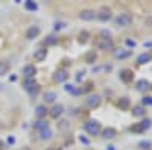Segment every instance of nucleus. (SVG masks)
I'll return each instance as SVG.
<instances>
[{
  "label": "nucleus",
  "instance_id": "11",
  "mask_svg": "<svg viewBox=\"0 0 152 150\" xmlns=\"http://www.w3.org/2000/svg\"><path fill=\"white\" fill-rule=\"evenodd\" d=\"M67 79H69V74H67V71H64V70H58V71L53 74V80L58 82V83L66 82Z\"/></svg>",
  "mask_w": 152,
  "mask_h": 150
},
{
  "label": "nucleus",
  "instance_id": "35",
  "mask_svg": "<svg viewBox=\"0 0 152 150\" xmlns=\"http://www.w3.org/2000/svg\"><path fill=\"white\" fill-rule=\"evenodd\" d=\"M125 44L128 46V47H135V46H137V43H135L134 40H129V38H128V40L125 41Z\"/></svg>",
  "mask_w": 152,
  "mask_h": 150
},
{
  "label": "nucleus",
  "instance_id": "41",
  "mask_svg": "<svg viewBox=\"0 0 152 150\" xmlns=\"http://www.w3.org/2000/svg\"><path fill=\"white\" fill-rule=\"evenodd\" d=\"M149 105H151V106H152V97H151V102H149Z\"/></svg>",
  "mask_w": 152,
  "mask_h": 150
},
{
  "label": "nucleus",
  "instance_id": "36",
  "mask_svg": "<svg viewBox=\"0 0 152 150\" xmlns=\"http://www.w3.org/2000/svg\"><path fill=\"white\" fill-rule=\"evenodd\" d=\"M84 74H85V71H78V74H76V80L81 82L84 79Z\"/></svg>",
  "mask_w": 152,
  "mask_h": 150
},
{
  "label": "nucleus",
  "instance_id": "32",
  "mask_svg": "<svg viewBox=\"0 0 152 150\" xmlns=\"http://www.w3.org/2000/svg\"><path fill=\"white\" fill-rule=\"evenodd\" d=\"M64 28H66V23H62V21H56L55 23V30H61Z\"/></svg>",
  "mask_w": 152,
  "mask_h": 150
},
{
  "label": "nucleus",
  "instance_id": "8",
  "mask_svg": "<svg viewBox=\"0 0 152 150\" xmlns=\"http://www.w3.org/2000/svg\"><path fill=\"white\" fill-rule=\"evenodd\" d=\"M132 55V50H125V49H117L114 50V58L117 59H126Z\"/></svg>",
  "mask_w": 152,
  "mask_h": 150
},
{
  "label": "nucleus",
  "instance_id": "37",
  "mask_svg": "<svg viewBox=\"0 0 152 150\" xmlns=\"http://www.w3.org/2000/svg\"><path fill=\"white\" fill-rule=\"evenodd\" d=\"M149 102H151V97H143V100H142L143 105H149ZM143 105H142V106H143Z\"/></svg>",
  "mask_w": 152,
  "mask_h": 150
},
{
  "label": "nucleus",
  "instance_id": "3",
  "mask_svg": "<svg viewBox=\"0 0 152 150\" xmlns=\"http://www.w3.org/2000/svg\"><path fill=\"white\" fill-rule=\"evenodd\" d=\"M132 23V15L131 14H120L116 18V24L120 28H126V26H131Z\"/></svg>",
  "mask_w": 152,
  "mask_h": 150
},
{
  "label": "nucleus",
  "instance_id": "5",
  "mask_svg": "<svg viewBox=\"0 0 152 150\" xmlns=\"http://www.w3.org/2000/svg\"><path fill=\"white\" fill-rule=\"evenodd\" d=\"M119 78H120L122 82L129 83V82H132V79H134V71L129 70V68H123V70L119 73Z\"/></svg>",
  "mask_w": 152,
  "mask_h": 150
},
{
  "label": "nucleus",
  "instance_id": "14",
  "mask_svg": "<svg viewBox=\"0 0 152 150\" xmlns=\"http://www.w3.org/2000/svg\"><path fill=\"white\" fill-rule=\"evenodd\" d=\"M84 61L87 62V64H94V62L97 61V53L94 52V50H90V52H87L84 55Z\"/></svg>",
  "mask_w": 152,
  "mask_h": 150
},
{
  "label": "nucleus",
  "instance_id": "12",
  "mask_svg": "<svg viewBox=\"0 0 152 150\" xmlns=\"http://www.w3.org/2000/svg\"><path fill=\"white\" fill-rule=\"evenodd\" d=\"M62 112H64V106L62 105H53V108L49 111V114L52 118H58V117L62 115Z\"/></svg>",
  "mask_w": 152,
  "mask_h": 150
},
{
  "label": "nucleus",
  "instance_id": "28",
  "mask_svg": "<svg viewBox=\"0 0 152 150\" xmlns=\"http://www.w3.org/2000/svg\"><path fill=\"white\" fill-rule=\"evenodd\" d=\"M56 43H58V38H56L55 35H50V36H47L46 41H44V44H46V46H55Z\"/></svg>",
  "mask_w": 152,
  "mask_h": 150
},
{
  "label": "nucleus",
  "instance_id": "25",
  "mask_svg": "<svg viewBox=\"0 0 152 150\" xmlns=\"http://www.w3.org/2000/svg\"><path fill=\"white\" fill-rule=\"evenodd\" d=\"M52 136H53V132L50 130L49 128L40 132V138H41V140H50V138H52Z\"/></svg>",
  "mask_w": 152,
  "mask_h": 150
},
{
  "label": "nucleus",
  "instance_id": "42",
  "mask_svg": "<svg viewBox=\"0 0 152 150\" xmlns=\"http://www.w3.org/2000/svg\"><path fill=\"white\" fill-rule=\"evenodd\" d=\"M151 88H152V86H151Z\"/></svg>",
  "mask_w": 152,
  "mask_h": 150
},
{
  "label": "nucleus",
  "instance_id": "17",
  "mask_svg": "<svg viewBox=\"0 0 152 150\" xmlns=\"http://www.w3.org/2000/svg\"><path fill=\"white\" fill-rule=\"evenodd\" d=\"M47 112H49V109L44 106V105H40V106H37V109H35V114H37V117L40 118V120H43L46 115H47Z\"/></svg>",
  "mask_w": 152,
  "mask_h": 150
},
{
  "label": "nucleus",
  "instance_id": "33",
  "mask_svg": "<svg viewBox=\"0 0 152 150\" xmlns=\"http://www.w3.org/2000/svg\"><path fill=\"white\" fill-rule=\"evenodd\" d=\"M70 126V124H69V121H66V120H62V121H59V129H62V130H64V129H67Z\"/></svg>",
  "mask_w": 152,
  "mask_h": 150
},
{
  "label": "nucleus",
  "instance_id": "2",
  "mask_svg": "<svg viewBox=\"0 0 152 150\" xmlns=\"http://www.w3.org/2000/svg\"><path fill=\"white\" fill-rule=\"evenodd\" d=\"M96 18L97 20H100V21H108V20H111L113 18V12H111V9L110 8H107V6H102L97 12H96Z\"/></svg>",
  "mask_w": 152,
  "mask_h": 150
},
{
  "label": "nucleus",
  "instance_id": "39",
  "mask_svg": "<svg viewBox=\"0 0 152 150\" xmlns=\"http://www.w3.org/2000/svg\"><path fill=\"white\" fill-rule=\"evenodd\" d=\"M107 150H116V149H114V146H108V147H107Z\"/></svg>",
  "mask_w": 152,
  "mask_h": 150
},
{
  "label": "nucleus",
  "instance_id": "16",
  "mask_svg": "<svg viewBox=\"0 0 152 150\" xmlns=\"http://www.w3.org/2000/svg\"><path fill=\"white\" fill-rule=\"evenodd\" d=\"M116 135H117V132H116V129H114V128H107L102 132V136H104L105 140H113Z\"/></svg>",
  "mask_w": 152,
  "mask_h": 150
},
{
  "label": "nucleus",
  "instance_id": "18",
  "mask_svg": "<svg viewBox=\"0 0 152 150\" xmlns=\"http://www.w3.org/2000/svg\"><path fill=\"white\" fill-rule=\"evenodd\" d=\"M56 99H58V96H56L55 91H47V93H44V102H46V103H53Z\"/></svg>",
  "mask_w": 152,
  "mask_h": 150
},
{
  "label": "nucleus",
  "instance_id": "7",
  "mask_svg": "<svg viewBox=\"0 0 152 150\" xmlns=\"http://www.w3.org/2000/svg\"><path fill=\"white\" fill-rule=\"evenodd\" d=\"M79 18L84 20V21H91L96 18V12L93 9H84L79 12Z\"/></svg>",
  "mask_w": 152,
  "mask_h": 150
},
{
  "label": "nucleus",
  "instance_id": "10",
  "mask_svg": "<svg viewBox=\"0 0 152 150\" xmlns=\"http://www.w3.org/2000/svg\"><path fill=\"white\" fill-rule=\"evenodd\" d=\"M35 74H37L35 65H26V67L23 68V76H24V79H34Z\"/></svg>",
  "mask_w": 152,
  "mask_h": 150
},
{
  "label": "nucleus",
  "instance_id": "13",
  "mask_svg": "<svg viewBox=\"0 0 152 150\" xmlns=\"http://www.w3.org/2000/svg\"><path fill=\"white\" fill-rule=\"evenodd\" d=\"M40 33H41V29L38 28V26H31V28L26 30V38H28V40H34V38H37Z\"/></svg>",
  "mask_w": 152,
  "mask_h": 150
},
{
  "label": "nucleus",
  "instance_id": "31",
  "mask_svg": "<svg viewBox=\"0 0 152 150\" xmlns=\"http://www.w3.org/2000/svg\"><path fill=\"white\" fill-rule=\"evenodd\" d=\"M142 124H143V128H145V129L148 130V129H149V128L152 126V121H151L149 118H145V120L142 121Z\"/></svg>",
  "mask_w": 152,
  "mask_h": 150
},
{
  "label": "nucleus",
  "instance_id": "22",
  "mask_svg": "<svg viewBox=\"0 0 152 150\" xmlns=\"http://www.w3.org/2000/svg\"><path fill=\"white\" fill-rule=\"evenodd\" d=\"M145 114H146V109H145V106H135L134 109H132V115L134 117H145Z\"/></svg>",
  "mask_w": 152,
  "mask_h": 150
},
{
  "label": "nucleus",
  "instance_id": "9",
  "mask_svg": "<svg viewBox=\"0 0 152 150\" xmlns=\"http://www.w3.org/2000/svg\"><path fill=\"white\" fill-rule=\"evenodd\" d=\"M47 58V50L46 49H37L34 52V61L37 62H43Z\"/></svg>",
  "mask_w": 152,
  "mask_h": 150
},
{
  "label": "nucleus",
  "instance_id": "15",
  "mask_svg": "<svg viewBox=\"0 0 152 150\" xmlns=\"http://www.w3.org/2000/svg\"><path fill=\"white\" fill-rule=\"evenodd\" d=\"M151 59H152V55H151L149 52H145V53H142V55H138V58H137V64H138V65L148 64Z\"/></svg>",
  "mask_w": 152,
  "mask_h": 150
},
{
  "label": "nucleus",
  "instance_id": "34",
  "mask_svg": "<svg viewBox=\"0 0 152 150\" xmlns=\"http://www.w3.org/2000/svg\"><path fill=\"white\" fill-rule=\"evenodd\" d=\"M79 141H81L82 144H85V146H88V144H90V140H88L87 136H84V135H81V136H79Z\"/></svg>",
  "mask_w": 152,
  "mask_h": 150
},
{
  "label": "nucleus",
  "instance_id": "38",
  "mask_svg": "<svg viewBox=\"0 0 152 150\" xmlns=\"http://www.w3.org/2000/svg\"><path fill=\"white\" fill-rule=\"evenodd\" d=\"M47 150H61V149H58V147H49Z\"/></svg>",
  "mask_w": 152,
  "mask_h": 150
},
{
  "label": "nucleus",
  "instance_id": "27",
  "mask_svg": "<svg viewBox=\"0 0 152 150\" xmlns=\"http://www.w3.org/2000/svg\"><path fill=\"white\" fill-rule=\"evenodd\" d=\"M88 38H90V33H88L87 30H84V32H81V33H79L78 41H79V43H82V44H85V43L88 41Z\"/></svg>",
  "mask_w": 152,
  "mask_h": 150
},
{
  "label": "nucleus",
  "instance_id": "26",
  "mask_svg": "<svg viewBox=\"0 0 152 150\" xmlns=\"http://www.w3.org/2000/svg\"><path fill=\"white\" fill-rule=\"evenodd\" d=\"M64 91H66V93H70V94H79V93H81L79 90H76V86L72 85V83H66V85H64Z\"/></svg>",
  "mask_w": 152,
  "mask_h": 150
},
{
  "label": "nucleus",
  "instance_id": "40",
  "mask_svg": "<svg viewBox=\"0 0 152 150\" xmlns=\"http://www.w3.org/2000/svg\"><path fill=\"white\" fill-rule=\"evenodd\" d=\"M145 46H146V47H152V41H151V43H146Z\"/></svg>",
  "mask_w": 152,
  "mask_h": 150
},
{
  "label": "nucleus",
  "instance_id": "29",
  "mask_svg": "<svg viewBox=\"0 0 152 150\" xmlns=\"http://www.w3.org/2000/svg\"><path fill=\"white\" fill-rule=\"evenodd\" d=\"M138 147H140L142 150H151V149H152V143L148 141V140H145V141L138 143Z\"/></svg>",
  "mask_w": 152,
  "mask_h": 150
},
{
  "label": "nucleus",
  "instance_id": "6",
  "mask_svg": "<svg viewBox=\"0 0 152 150\" xmlns=\"http://www.w3.org/2000/svg\"><path fill=\"white\" fill-rule=\"evenodd\" d=\"M100 102H102V99H100V96H97V94H91V96H88V99L85 100L87 106H88V108H91V109L97 108V106L100 105Z\"/></svg>",
  "mask_w": 152,
  "mask_h": 150
},
{
  "label": "nucleus",
  "instance_id": "1",
  "mask_svg": "<svg viewBox=\"0 0 152 150\" xmlns=\"http://www.w3.org/2000/svg\"><path fill=\"white\" fill-rule=\"evenodd\" d=\"M84 129L87 130L88 135H99L100 133V123L96 120H88L84 124Z\"/></svg>",
  "mask_w": 152,
  "mask_h": 150
},
{
  "label": "nucleus",
  "instance_id": "30",
  "mask_svg": "<svg viewBox=\"0 0 152 150\" xmlns=\"http://www.w3.org/2000/svg\"><path fill=\"white\" fill-rule=\"evenodd\" d=\"M24 8H26L28 11H37L38 9V5L35 2H31V0H28V2H24Z\"/></svg>",
  "mask_w": 152,
  "mask_h": 150
},
{
  "label": "nucleus",
  "instance_id": "19",
  "mask_svg": "<svg viewBox=\"0 0 152 150\" xmlns=\"http://www.w3.org/2000/svg\"><path fill=\"white\" fill-rule=\"evenodd\" d=\"M149 88H151V83L146 79H142V80L137 82V90L138 91H148Z\"/></svg>",
  "mask_w": 152,
  "mask_h": 150
},
{
  "label": "nucleus",
  "instance_id": "20",
  "mask_svg": "<svg viewBox=\"0 0 152 150\" xmlns=\"http://www.w3.org/2000/svg\"><path fill=\"white\" fill-rule=\"evenodd\" d=\"M11 70V64L6 61H2L0 62V76H5V74H8Z\"/></svg>",
  "mask_w": 152,
  "mask_h": 150
},
{
  "label": "nucleus",
  "instance_id": "24",
  "mask_svg": "<svg viewBox=\"0 0 152 150\" xmlns=\"http://www.w3.org/2000/svg\"><path fill=\"white\" fill-rule=\"evenodd\" d=\"M129 130H131L132 133H143L146 129L143 128V124H142V123H135V124H132V126L129 128Z\"/></svg>",
  "mask_w": 152,
  "mask_h": 150
},
{
  "label": "nucleus",
  "instance_id": "21",
  "mask_svg": "<svg viewBox=\"0 0 152 150\" xmlns=\"http://www.w3.org/2000/svg\"><path fill=\"white\" fill-rule=\"evenodd\" d=\"M34 128L37 129V130H44V129H47L49 128V123L46 121V120H38V121H35L34 123Z\"/></svg>",
  "mask_w": 152,
  "mask_h": 150
},
{
  "label": "nucleus",
  "instance_id": "4",
  "mask_svg": "<svg viewBox=\"0 0 152 150\" xmlns=\"http://www.w3.org/2000/svg\"><path fill=\"white\" fill-rule=\"evenodd\" d=\"M97 49L102 50V52L113 50V49H114V43H113L111 38H99V41H97Z\"/></svg>",
  "mask_w": 152,
  "mask_h": 150
},
{
  "label": "nucleus",
  "instance_id": "23",
  "mask_svg": "<svg viewBox=\"0 0 152 150\" xmlns=\"http://www.w3.org/2000/svg\"><path fill=\"white\" fill-rule=\"evenodd\" d=\"M117 105H119L120 109H128V108L131 106V102H129V99H128V97H122V99H119Z\"/></svg>",
  "mask_w": 152,
  "mask_h": 150
}]
</instances>
